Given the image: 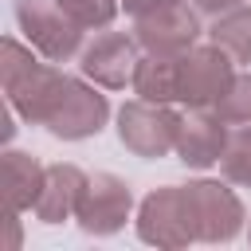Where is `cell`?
Segmentation results:
<instances>
[{
  "label": "cell",
  "mask_w": 251,
  "mask_h": 251,
  "mask_svg": "<svg viewBox=\"0 0 251 251\" xmlns=\"http://www.w3.org/2000/svg\"><path fill=\"white\" fill-rule=\"evenodd\" d=\"M0 82H4L8 106L27 126H43L55 98L67 86V71H59V63H51V59L39 63V51L31 43L4 35V43H0Z\"/></svg>",
  "instance_id": "obj_1"
},
{
  "label": "cell",
  "mask_w": 251,
  "mask_h": 251,
  "mask_svg": "<svg viewBox=\"0 0 251 251\" xmlns=\"http://www.w3.org/2000/svg\"><path fill=\"white\" fill-rule=\"evenodd\" d=\"M180 114L169 102H149V98H129L118 110V141L145 161L169 157L176 153V137H180Z\"/></svg>",
  "instance_id": "obj_2"
},
{
  "label": "cell",
  "mask_w": 251,
  "mask_h": 251,
  "mask_svg": "<svg viewBox=\"0 0 251 251\" xmlns=\"http://www.w3.org/2000/svg\"><path fill=\"white\" fill-rule=\"evenodd\" d=\"M16 24L24 31V39L51 63H71L82 55L86 47V27H78L59 4L47 0H16Z\"/></svg>",
  "instance_id": "obj_3"
},
{
  "label": "cell",
  "mask_w": 251,
  "mask_h": 251,
  "mask_svg": "<svg viewBox=\"0 0 251 251\" xmlns=\"http://www.w3.org/2000/svg\"><path fill=\"white\" fill-rule=\"evenodd\" d=\"M106 122H110V102L98 90V82H86V75L82 78L67 75V86L55 98L43 129L59 141H86V137H98Z\"/></svg>",
  "instance_id": "obj_4"
},
{
  "label": "cell",
  "mask_w": 251,
  "mask_h": 251,
  "mask_svg": "<svg viewBox=\"0 0 251 251\" xmlns=\"http://www.w3.org/2000/svg\"><path fill=\"white\" fill-rule=\"evenodd\" d=\"M235 78V59L208 43V47H192L176 59V102H184L188 110H212L224 90Z\"/></svg>",
  "instance_id": "obj_5"
},
{
  "label": "cell",
  "mask_w": 251,
  "mask_h": 251,
  "mask_svg": "<svg viewBox=\"0 0 251 251\" xmlns=\"http://www.w3.org/2000/svg\"><path fill=\"white\" fill-rule=\"evenodd\" d=\"M133 35L145 55L180 59L200 39V12L192 8V0H169L153 12L133 16Z\"/></svg>",
  "instance_id": "obj_6"
},
{
  "label": "cell",
  "mask_w": 251,
  "mask_h": 251,
  "mask_svg": "<svg viewBox=\"0 0 251 251\" xmlns=\"http://www.w3.org/2000/svg\"><path fill=\"white\" fill-rule=\"evenodd\" d=\"M137 235L153 247H188L196 243V220L188 208L184 184L153 188L137 208Z\"/></svg>",
  "instance_id": "obj_7"
},
{
  "label": "cell",
  "mask_w": 251,
  "mask_h": 251,
  "mask_svg": "<svg viewBox=\"0 0 251 251\" xmlns=\"http://www.w3.org/2000/svg\"><path fill=\"white\" fill-rule=\"evenodd\" d=\"M137 63H141V43H137V35L114 31V27L94 31V39H90V43L82 47V55H78V71H82L90 82H98L102 90H126V86H133Z\"/></svg>",
  "instance_id": "obj_8"
},
{
  "label": "cell",
  "mask_w": 251,
  "mask_h": 251,
  "mask_svg": "<svg viewBox=\"0 0 251 251\" xmlns=\"http://www.w3.org/2000/svg\"><path fill=\"white\" fill-rule=\"evenodd\" d=\"M188 192V208L196 220V239L204 243H231L243 231V200L235 196V188L220 184V180H192L184 184Z\"/></svg>",
  "instance_id": "obj_9"
},
{
  "label": "cell",
  "mask_w": 251,
  "mask_h": 251,
  "mask_svg": "<svg viewBox=\"0 0 251 251\" xmlns=\"http://www.w3.org/2000/svg\"><path fill=\"white\" fill-rule=\"evenodd\" d=\"M133 212V192L122 176L114 173H94L86 176L82 184V196H78V208H75V220L86 235H114L126 227Z\"/></svg>",
  "instance_id": "obj_10"
},
{
  "label": "cell",
  "mask_w": 251,
  "mask_h": 251,
  "mask_svg": "<svg viewBox=\"0 0 251 251\" xmlns=\"http://www.w3.org/2000/svg\"><path fill=\"white\" fill-rule=\"evenodd\" d=\"M227 133H231V126L216 110H192L180 122V137H176L180 165H188V169H212V165H220Z\"/></svg>",
  "instance_id": "obj_11"
},
{
  "label": "cell",
  "mask_w": 251,
  "mask_h": 251,
  "mask_svg": "<svg viewBox=\"0 0 251 251\" xmlns=\"http://www.w3.org/2000/svg\"><path fill=\"white\" fill-rule=\"evenodd\" d=\"M82 184H86V173L71 161H55L47 165L43 173V184H39V196H35V220L39 224H63L75 216L78 208V196H82Z\"/></svg>",
  "instance_id": "obj_12"
},
{
  "label": "cell",
  "mask_w": 251,
  "mask_h": 251,
  "mask_svg": "<svg viewBox=\"0 0 251 251\" xmlns=\"http://www.w3.org/2000/svg\"><path fill=\"white\" fill-rule=\"evenodd\" d=\"M47 165H39V157L24 153V149H4L0 161V180H4V212H31L39 184H43Z\"/></svg>",
  "instance_id": "obj_13"
},
{
  "label": "cell",
  "mask_w": 251,
  "mask_h": 251,
  "mask_svg": "<svg viewBox=\"0 0 251 251\" xmlns=\"http://www.w3.org/2000/svg\"><path fill=\"white\" fill-rule=\"evenodd\" d=\"M208 39L224 47L235 63H251V8L239 4L231 12H220L208 27Z\"/></svg>",
  "instance_id": "obj_14"
},
{
  "label": "cell",
  "mask_w": 251,
  "mask_h": 251,
  "mask_svg": "<svg viewBox=\"0 0 251 251\" xmlns=\"http://www.w3.org/2000/svg\"><path fill=\"white\" fill-rule=\"evenodd\" d=\"M133 94L149 102H176V59L141 55L137 75H133Z\"/></svg>",
  "instance_id": "obj_15"
},
{
  "label": "cell",
  "mask_w": 251,
  "mask_h": 251,
  "mask_svg": "<svg viewBox=\"0 0 251 251\" xmlns=\"http://www.w3.org/2000/svg\"><path fill=\"white\" fill-rule=\"evenodd\" d=\"M220 173L227 184L251 188V126H231L227 145L220 153Z\"/></svg>",
  "instance_id": "obj_16"
},
{
  "label": "cell",
  "mask_w": 251,
  "mask_h": 251,
  "mask_svg": "<svg viewBox=\"0 0 251 251\" xmlns=\"http://www.w3.org/2000/svg\"><path fill=\"white\" fill-rule=\"evenodd\" d=\"M227 126H251V71L235 75L231 86L224 90V98L212 106Z\"/></svg>",
  "instance_id": "obj_17"
},
{
  "label": "cell",
  "mask_w": 251,
  "mask_h": 251,
  "mask_svg": "<svg viewBox=\"0 0 251 251\" xmlns=\"http://www.w3.org/2000/svg\"><path fill=\"white\" fill-rule=\"evenodd\" d=\"M78 27H86V31H102V27H110L114 24V16H118V8H122V0H55Z\"/></svg>",
  "instance_id": "obj_18"
},
{
  "label": "cell",
  "mask_w": 251,
  "mask_h": 251,
  "mask_svg": "<svg viewBox=\"0 0 251 251\" xmlns=\"http://www.w3.org/2000/svg\"><path fill=\"white\" fill-rule=\"evenodd\" d=\"M239 4H247V0H192V8H196L200 16H208V20H216L220 12H231V8H239Z\"/></svg>",
  "instance_id": "obj_19"
},
{
  "label": "cell",
  "mask_w": 251,
  "mask_h": 251,
  "mask_svg": "<svg viewBox=\"0 0 251 251\" xmlns=\"http://www.w3.org/2000/svg\"><path fill=\"white\" fill-rule=\"evenodd\" d=\"M161 4H169V0H122V8H126L129 16H141V12H153V8H161Z\"/></svg>",
  "instance_id": "obj_20"
},
{
  "label": "cell",
  "mask_w": 251,
  "mask_h": 251,
  "mask_svg": "<svg viewBox=\"0 0 251 251\" xmlns=\"http://www.w3.org/2000/svg\"><path fill=\"white\" fill-rule=\"evenodd\" d=\"M247 239H251V227H247Z\"/></svg>",
  "instance_id": "obj_21"
}]
</instances>
